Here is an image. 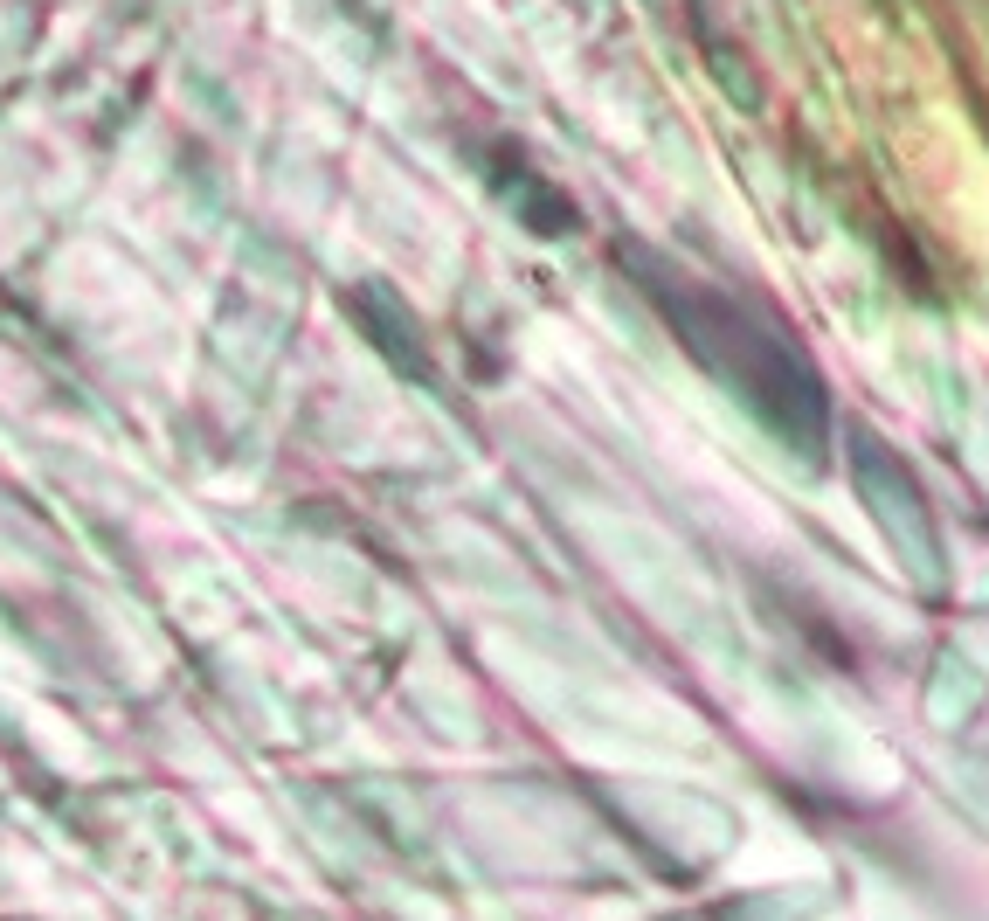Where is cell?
<instances>
[{"instance_id": "1", "label": "cell", "mask_w": 989, "mask_h": 921, "mask_svg": "<svg viewBox=\"0 0 989 921\" xmlns=\"http://www.w3.org/2000/svg\"><path fill=\"white\" fill-rule=\"evenodd\" d=\"M644 285H651V298L672 312V326L685 333V346H692L706 368L775 430L782 444H796L803 457H824V437H831L824 381H816V368L803 361V346L789 340L775 319L761 312V305H748V298H727V291L672 285L664 270L644 277Z\"/></svg>"}, {"instance_id": "2", "label": "cell", "mask_w": 989, "mask_h": 921, "mask_svg": "<svg viewBox=\"0 0 989 921\" xmlns=\"http://www.w3.org/2000/svg\"><path fill=\"white\" fill-rule=\"evenodd\" d=\"M851 465H858V492L872 499V513H879V526H885V541L913 561V576H920V582H934L941 533H934V520H927V506H920L913 472L879 444V437H858V444H851Z\"/></svg>"}]
</instances>
